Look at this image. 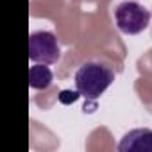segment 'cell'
<instances>
[{"label":"cell","instance_id":"1","mask_svg":"<svg viewBox=\"0 0 152 152\" xmlns=\"http://www.w3.org/2000/svg\"><path fill=\"white\" fill-rule=\"evenodd\" d=\"M75 90L86 100H97L115 81V72L99 61H88L75 72Z\"/></svg>","mask_w":152,"mask_h":152},{"label":"cell","instance_id":"2","mask_svg":"<svg viewBox=\"0 0 152 152\" xmlns=\"http://www.w3.org/2000/svg\"><path fill=\"white\" fill-rule=\"evenodd\" d=\"M115 22L120 32L134 36L143 32L150 23V11L134 0H125L115 9Z\"/></svg>","mask_w":152,"mask_h":152},{"label":"cell","instance_id":"3","mask_svg":"<svg viewBox=\"0 0 152 152\" xmlns=\"http://www.w3.org/2000/svg\"><path fill=\"white\" fill-rule=\"evenodd\" d=\"M61 52L57 38L48 31H36L29 36V59L32 63L54 64L57 63Z\"/></svg>","mask_w":152,"mask_h":152},{"label":"cell","instance_id":"4","mask_svg":"<svg viewBox=\"0 0 152 152\" xmlns=\"http://www.w3.org/2000/svg\"><path fill=\"white\" fill-rule=\"evenodd\" d=\"M120 152H152V129H132L124 134L118 143Z\"/></svg>","mask_w":152,"mask_h":152},{"label":"cell","instance_id":"5","mask_svg":"<svg viewBox=\"0 0 152 152\" xmlns=\"http://www.w3.org/2000/svg\"><path fill=\"white\" fill-rule=\"evenodd\" d=\"M52 81H54V75H52V70L47 64L36 63L34 66H31V70H29V86L32 90H38V91L48 90Z\"/></svg>","mask_w":152,"mask_h":152},{"label":"cell","instance_id":"6","mask_svg":"<svg viewBox=\"0 0 152 152\" xmlns=\"http://www.w3.org/2000/svg\"><path fill=\"white\" fill-rule=\"evenodd\" d=\"M79 97H81V93H79L77 90H75V91H72V90H63V91L59 93V100H61L63 104H73Z\"/></svg>","mask_w":152,"mask_h":152}]
</instances>
